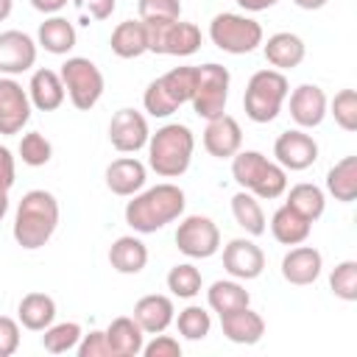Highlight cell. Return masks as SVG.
<instances>
[{"instance_id": "1", "label": "cell", "mask_w": 357, "mask_h": 357, "mask_svg": "<svg viewBox=\"0 0 357 357\" xmlns=\"http://www.w3.org/2000/svg\"><path fill=\"white\" fill-rule=\"evenodd\" d=\"M187 206V195L178 184L162 181L156 187L139 190L131 195V201L126 204V223L139 231V234H153L159 229H165L167 223L178 220L184 215Z\"/></svg>"}, {"instance_id": "2", "label": "cell", "mask_w": 357, "mask_h": 357, "mask_svg": "<svg viewBox=\"0 0 357 357\" xmlns=\"http://www.w3.org/2000/svg\"><path fill=\"white\" fill-rule=\"evenodd\" d=\"M59 201L47 190H28L14 212V226L11 234L20 248L36 251L42 248L59 229Z\"/></svg>"}, {"instance_id": "3", "label": "cell", "mask_w": 357, "mask_h": 357, "mask_svg": "<svg viewBox=\"0 0 357 357\" xmlns=\"http://www.w3.org/2000/svg\"><path fill=\"white\" fill-rule=\"evenodd\" d=\"M148 165L162 178H178L190 170L195 137L184 123H167L148 137Z\"/></svg>"}, {"instance_id": "4", "label": "cell", "mask_w": 357, "mask_h": 357, "mask_svg": "<svg viewBox=\"0 0 357 357\" xmlns=\"http://www.w3.org/2000/svg\"><path fill=\"white\" fill-rule=\"evenodd\" d=\"M231 178L262 201H273L287 192V170L279 162H271L259 151L240 148L231 156Z\"/></svg>"}, {"instance_id": "5", "label": "cell", "mask_w": 357, "mask_h": 357, "mask_svg": "<svg viewBox=\"0 0 357 357\" xmlns=\"http://www.w3.org/2000/svg\"><path fill=\"white\" fill-rule=\"evenodd\" d=\"M290 84L284 78V73L268 67V70H257L248 84H245V95H243V109L245 117L251 123H271L279 117L284 100H287Z\"/></svg>"}, {"instance_id": "6", "label": "cell", "mask_w": 357, "mask_h": 357, "mask_svg": "<svg viewBox=\"0 0 357 357\" xmlns=\"http://www.w3.org/2000/svg\"><path fill=\"white\" fill-rule=\"evenodd\" d=\"M209 39L218 50L231 53V56H245L251 50H257L265 42L262 25L245 14H234V11H223L215 14L209 22Z\"/></svg>"}, {"instance_id": "7", "label": "cell", "mask_w": 357, "mask_h": 357, "mask_svg": "<svg viewBox=\"0 0 357 357\" xmlns=\"http://www.w3.org/2000/svg\"><path fill=\"white\" fill-rule=\"evenodd\" d=\"M59 75H61V84H64V92H67L70 103H73L78 112H89V109L103 98L106 81H103L100 67H98L92 59L70 56V59L61 64Z\"/></svg>"}, {"instance_id": "8", "label": "cell", "mask_w": 357, "mask_h": 357, "mask_svg": "<svg viewBox=\"0 0 357 357\" xmlns=\"http://www.w3.org/2000/svg\"><path fill=\"white\" fill-rule=\"evenodd\" d=\"M148 53L159 56H192L201 47V28L184 20H156L145 22Z\"/></svg>"}, {"instance_id": "9", "label": "cell", "mask_w": 357, "mask_h": 357, "mask_svg": "<svg viewBox=\"0 0 357 357\" xmlns=\"http://www.w3.org/2000/svg\"><path fill=\"white\" fill-rule=\"evenodd\" d=\"M229 86H231V75L223 64H201L198 67V78H195V92H192V112L204 120H215L220 114H226V103H229Z\"/></svg>"}, {"instance_id": "10", "label": "cell", "mask_w": 357, "mask_h": 357, "mask_svg": "<svg viewBox=\"0 0 357 357\" xmlns=\"http://www.w3.org/2000/svg\"><path fill=\"white\" fill-rule=\"evenodd\" d=\"M176 248L190 259H209L220 248V229L206 215H187L176 229Z\"/></svg>"}, {"instance_id": "11", "label": "cell", "mask_w": 357, "mask_h": 357, "mask_svg": "<svg viewBox=\"0 0 357 357\" xmlns=\"http://www.w3.org/2000/svg\"><path fill=\"white\" fill-rule=\"evenodd\" d=\"M151 128L142 112L137 109H117L109 120V142L120 153H137L148 145Z\"/></svg>"}, {"instance_id": "12", "label": "cell", "mask_w": 357, "mask_h": 357, "mask_svg": "<svg viewBox=\"0 0 357 357\" xmlns=\"http://www.w3.org/2000/svg\"><path fill=\"white\" fill-rule=\"evenodd\" d=\"M31 109L28 89L11 75H0V134H20L31 120Z\"/></svg>"}, {"instance_id": "13", "label": "cell", "mask_w": 357, "mask_h": 357, "mask_svg": "<svg viewBox=\"0 0 357 357\" xmlns=\"http://www.w3.org/2000/svg\"><path fill=\"white\" fill-rule=\"evenodd\" d=\"M273 156L284 170H307L315 165L318 159V142L301 131V128H290L282 131L273 142Z\"/></svg>"}, {"instance_id": "14", "label": "cell", "mask_w": 357, "mask_h": 357, "mask_svg": "<svg viewBox=\"0 0 357 357\" xmlns=\"http://www.w3.org/2000/svg\"><path fill=\"white\" fill-rule=\"evenodd\" d=\"M223 268H226V273L231 279L251 282V279L262 276V271H265V254H262V248L254 240L234 237L223 248Z\"/></svg>"}, {"instance_id": "15", "label": "cell", "mask_w": 357, "mask_h": 357, "mask_svg": "<svg viewBox=\"0 0 357 357\" xmlns=\"http://www.w3.org/2000/svg\"><path fill=\"white\" fill-rule=\"evenodd\" d=\"M36 64V42L17 28L0 31V75H20Z\"/></svg>"}, {"instance_id": "16", "label": "cell", "mask_w": 357, "mask_h": 357, "mask_svg": "<svg viewBox=\"0 0 357 357\" xmlns=\"http://www.w3.org/2000/svg\"><path fill=\"white\" fill-rule=\"evenodd\" d=\"M290 98V117L298 128H318L326 117V95L318 84H298L293 92H287Z\"/></svg>"}, {"instance_id": "17", "label": "cell", "mask_w": 357, "mask_h": 357, "mask_svg": "<svg viewBox=\"0 0 357 357\" xmlns=\"http://www.w3.org/2000/svg\"><path fill=\"white\" fill-rule=\"evenodd\" d=\"M204 148L215 159H231L243 148V128L231 114H220L215 120H206L204 128Z\"/></svg>"}, {"instance_id": "18", "label": "cell", "mask_w": 357, "mask_h": 357, "mask_svg": "<svg viewBox=\"0 0 357 357\" xmlns=\"http://www.w3.org/2000/svg\"><path fill=\"white\" fill-rule=\"evenodd\" d=\"M324 271V257L318 248L312 245H296L290 248L284 257H282V276L284 282L296 284V287H304V284H312Z\"/></svg>"}, {"instance_id": "19", "label": "cell", "mask_w": 357, "mask_h": 357, "mask_svg": "<svg viewBox=\"0 0 357 357\" xmlns=\"http://www.w3.org/2000/svg\"><path fill=\"white\" fill-rule=\"evenodd\" d=\"M220 329H223L226 340H231L237 346H254L265 335V318L257 310H251V304H248V307L220 315Z\"/></svg>"}, {"instance_id": "20", "label": "cell", "mask_w": 357, "mask_h": 357, "mask_svg": "<svg viewBox=\"0 0 357 357\" xmlns=\"http://www.w3.org/2000/svg\"><path fill=\"white\" fill-rule=\"evenodd\" d=\"M262 53H265V61L284 73V70H293L304 61L307 56V45L298 33H290V31H279L273 36H268V42H262Z\"/></svg>"}, {"instance_id": "21", "label": "cell", "mask_w": 357, "mask_h": 357, "mask_svg": "<svg viewBox=\"0 0 357 357\" xmlns=\"http://www.w3.org/2000/svg\"><path fill=\"white\" fill-rule=\"evenodd\" d=\"M131 318L139 324V329H142L145 335H159V332H165V329L173 324L176 307H173L170 296L148 293V296H142V298L134 304V315H131Z\"/></svg>"}, {"instance_id": "22", "label": "cell", "mask_w": 357, "mask_h": 357, "mask_svg": "<svg viewBox=\"0 0 357 357\" xmlns=\"http://www.w3.org/2000/svg\"><path fill=\"white\" fill-rule=\"evenodd\" d=\"M145 178H148V167L137 156H120L106 167V187L123 198H131L134 192H139L145 187Z\"/></svg>"}, {"instance_id": "23", "label": "cell", "mask_w": 357, "mask_h": 357, "mask_svg": "<svg viewBox=\"0 0 357 357\" xmlns=\"http://www.w3.org/2000/svg\"><path fill=\"white\" fill-rule=\"evenodd\" d=\"M28 98H31V106L39 109V112H56L67 92H64V84H61V75L56 70H47V67H39L33 70L31 81H28Z\"/></svg>"}, {"instance_id": "24", "label": "cell", "mask_w": 357, "mask_h": 357, "mask_svg": "<svg viewBox=\"0 0 357 357\" xmlns=\"http://www.w3.org/2000/svg\"><path fill=\"white\" fill-rule=\"evenodd\" d=\"M103 332H106L112 357H137V354H142L145 332L139 329V324H137L131 315H120V318H114Z\"/></svg>"}, {"instance_id": "25", "label": "cell", "mask_w": 357, "mask_h": 357, "mask_svg": "<svg viewBox=\"0 0 357 357\" xmlns=\"http://www.w3.org/2000/svg\"><path fill=\"white\" fill-rule=\"evenodd\" d=\"M109 265L123 276H137L148 265V248L139 237L123 234L109 248Z\"/></svg>"}, {"instance_id": "26", "label": "cell", "mask_w": 357, "mask_h": 357, "mask_svg": "<svg viewBox=\"0 0 357 357\" xmlns=\"http://www.w3.org/2000/svg\"><path fill=\"white\" fill-rule=\"evenodd\" d=\"M17 321L31 332H45L56 321V301L47 293H25L17 304Z\"/></svg>"}, {"instance_id": "27", "label": "cell", "mask_w": 357, "mask_h": 357, "mask_svg": "<svg viewBox=\"0 0 357 357\" xmlns=\"http://www.w3.org/2000/svg\"><path fill=\"white\" fill-rule=\"evenodd\" d=\"M75 42H78L75 25L67 22V20L59 17V14L47 17V20L39 25V31H36V45L45 47V50L53 53V56H67V53L75 47Z\"/></svg>"}, {"instance_id": "28", "label": "cell", "mask_w": 357, "mask_h": 357, "mask_svg": "<svg viewBox=\"0 0 357 357\" xmlns=\"http://www.w3.org/2000/svg\"><path fill=\"white\" fill-rule=\"evenodd\" d=\"M112 53L117 59H139L142 53H148V33H145V22L142 20H123L112 36H109Z\"/></svg>"}, {"instance_id": "29", "label": "cell", "mask_w": 357, "mask_h": 357, "mask_svg": "<svg viewBox=\"0 0 357 357\" xmlns=\"http://www.w3.org/2000/svg\"><path fill=\"white\" fill-rule=\"evenodd\" d=\"M310 231H312V223L307 218H301L296 209H290L287 204H282L271 215V234L282 245H298L310 237Z\"/></svg>"}, {"instance_id": "30", "label": "cell", "mask_w": 357, "mask_h": 357, "mask_svg": "<svg viewBox=\"0 0 357 357\" xmlns=\"http://www.w3.org/2000/svg\"><path fill=\"white\" fill-rule=\"evenodd\" d=\"M206 304L209 310H215L218 315H226L231 310L248 307L251 304V293L240 284V279H218L209 284L206 290Z\"/></svg>"}, {"instance_id": "31", "label": "cell", "mask_w": 357, "mask_h": 357, "mask_svg": "<svg viewBox=\"0 0 357 357\" xmlns=\"http://www.w3.org/2000/svg\"><path fill=\"white\" fill-rule=\"evenodd\" d=\"M326 192L340 204H351L357 198V156H343L329 167Z\"/></svg>"}, {"instance_id": "32", "label": "cell", "mask_w": 357, "mask_h": 357, "mask_svg": "<svg viewBox=\"0 0 357 357\" xmlns=\"http://www.w3.org/2000/svg\"><path fill=\"white\" fill-rule=\"evenodd\" d=\"M231 215H234V220H237V226L245 231V234H251V237H259V234H265V212H262V206H259V198L257 195H251L248 190H240V192H234L231 195Z\"/></svg>"}, {"instance_id": "33", "label": "cell", "mask_w": 357, "mask_h": 357, "mask_svg": "<svg viewBox=\"0 0 357 357\" xmlns=\"http://www.w3.org/2000/svg\"><path fill=\"white\" fill-rule=\"evenodd\" d=\"M290 209H296L301 218H307L310 223H315L324 209H326V195L318 184H310V181H301L296 187H290L287 192V201H284Z\"/></svg>"}, {"instance_id": "34", "label": "cell", "mask_w": 357, "mask_h": 357, "mask_svg": "<svg viewBox=\"0 0 357 357\" xmlns=\"http://www.w3.org/2000/svg\"><path fill=\"white\" fill-rule=\"evenodd\" d=\"M195 78H198V67H173L165 75H159L156 81L162 84V89L167 92V98L176 106H184L192 100L195 92Z\"/></svg>"}, {"instance_id": "35", "label": "cell", "mask_w": 357, "mask_h": 357, "mask_svg": "<svg viewBox=\"0 0 357 357\" xmlns=\"http://www.w3.org/2000/svg\"><path fill=\"white\" fill-rule=\"evenodd\" d=\"M204 287V279H201V271L192 265V262H178L167 271V290L178 298H195Z\"/></svg>"}, {"instance_id": "36", "label": "cell", "mask_w": 357, "mask_h": 357, "mask_svg": "<svg viewBox=\"0 0 357 357\" xmlns=\"http://www.w3.org/2000/svg\"><path fill=\"white\" fill-rule=\"evenodd\" d=\"M81 324H75V321H61V324H50L47 329H45V335H42V346H45V351H50V354H67V351H73L75 346H78V340H81Z\"/></svg>"}, {"instance_id": "37", "label": "cell", "mask_w": 357, "mask_h": 357, "mask_svg": "<svg viewBox=\"0 0 357 357\" xmlns=\"http://www.w3.org/2000/svg\"><path fill=\"white\" fill-rule=\"evenodd\" d=\"M173 321L178 326V335L187 337V340H204L209 335V329H212V315L198 304L184 307L178 312V318H173Z\"/></svg>"}, {"instance_id": "38", "label": "cell", "mask_w": 357, "mask_h": 357, "mask_svg": "<svg viewBox=\"0 0 357 357\" xmlns=\"http://www.w3.org/2000/svg\"><path fill=\"white\" fill-rule=\"evenodd\" d=\"M17 151H20V159H22L28 167H42V165H47L50 156H53V145H50V139H47L45 134H39V131H28V134H22Z\"/></svg>"}, {"instance_id": "39", "label": "cell", "mask_w": 357, "mask_h": 357, "mask_svg": "<svg viewBox=\"0 0 357 357\" xmlns=\"http://www.w3.org/2000/svg\"><path fill=\"white\" fill-rule=\"evenodd\" d=\"M329 287L340 301H357V262L343 259L329 273Z\"/></svg>"}, {"instance_id": "40", "label": "cell", "mask_w": 357, "mask_h": 357, "mask_svg": "<svg viewBox=\"0 0 357 357\" xmlns=\"http://www.w3.org/2000/svg\"><path fill=\"white\" fill-rule=\"evenodd\" d=\"M326 112L335 117V123L343 131H357V92L354 89H340L326 106Z\"/></svg>"}, {"instance_id": "41", "label": "cell", "mask_w": 357, "mask_h": 357, "mask_svg": "<svg viewBox=\"0 0 357 357\" xmlns=\"http://www.w3.org/2000/svg\"><path fill=\"white\" fill-rule=\"evenodd\" d=\"M137 14L142 22L181 20V0H137Z\"/></svg>"}, {"instance_id": "42", "label": "cell", "mask_w": 357, "mask_h": 357, "mask_svg": "<svg viewBox=\"0 0 357 357\" xmlns=\"http://www.w3.org/2000/svg\"><path fill=\"white\" fill-rule=\"evenodd\" d=\"M142 106L151 117H170L173 112H178V106L167 98V92L162 89V84L153 78L148 86H145V95H142Z\"/></svg>"}, {"instance_id": "43", "label": "cell", "mask_w": 357, "mask_h": 357, "mask_svg": "<svg viewBox=\"0 0 357 357\" xmlns=\"http://www.w3.org/2000/svg\"><path fill=\"white\" fill-rule=\"evenodd\" d=\"M75 351H78V357H112V349H109L103 329H92L89 335H81Z\"/></svg>"}, {"instance_id": "44", "label": "cell", "mask_w": 357, "mask_h": 357, "mask_svg": "<svg viewBox=\"0 0 357 357\" xmlns=\"http://www.w3.org/2000/svg\"><path fill=\"white\" fill-rule=\"evenodd\" d=\"M145 357H181V343L173 335H153V340H148L142 346Z\"/></svg>"}, {"instance_id": "45", "label": "cell", "mask_w": 357, "mask_h": 357, "mask_svg": "<svg viewBox=\"0 0 357 357\" xmlns=\"http://www.w3.org/2000/svg\"><path fill=\"white\" fill-rule=\"evenodd\" d=\"M20 349V321L0 315V357H11Z\"/></svg>"}, {"instance_id": "46", "label": "cell", "mask_w": 357, "mask_h": 357, "mask_svg": "<svg viewBox=\"0 0 357 357\" xmlns=\"http://www.w3.org/2000/svg\"><path fill=\"white\" fill-rule=\"evenodd\" d=\"M75 3V8L81 11V14H86L89 20H109L112 17V11H114V6H117V0H73Z\"/></svg>"}, {"instance_id": "47", "label": "cell", "mask_w": 357, "mask_h": 357, "mask_svg": "<svg viewBox=\"0 0 357 357\" xmlns=\"http://www.w3.org/2000/svg\"><path fill=\"white\" fill-rule=\"evenodd\" d=\"M17 181V165H14V156L6 145H0V190L8 192Z\"/></svg>"}, {"instance_id": "48", "label": "cell", "mask_w": 357, "mask_h": 357, "mask_svg": "<svg viewBox=\"0 0 357 357\" xmlns=\"http://www.w3.org/2000/svg\"><path fill=\"white\" fill-rule=\"evenodd\" d=\"M31 6L42 14H59L67 6V0H31Z\"/></svg>"}, {"instance_id": "49", "label": "cell", "mask_w": 357, "mask_h": 357, "mask_svg": "<svg viewBox=\"0 0 357 357\" xmlns=\"http://www.w3.org/2000/svg\"><path fill=\"white\" fill-rule=\"evenodd\" d=\"M234 3H237L243 11H254V14H257V11H268V8H273L279 0H234Z\"/></svg>"}, {"instance_id": "50", "label": "cell", "mask_w": 357, "mask_h": 357, "mask_svg": "<svg viewBox=\"0 0 357 357\" xmlns=\"http://www.w3.org/2000/svg\"><path fill=\"white\" fill-rule=\"evenodd\" d=\"M298 8H304V11H318V8H324L329 0H293Z\"/></svg>"}, {"instance_id": "51", "label": "cell", "mask_w": 357, "mask_h": 357, "mask_svg": "<svg viewBox=\"0 0 357 357\" xmlns=\"http://www.w3.org/2000/svg\"><path fill=\"white\" fill-rule=\"evenodd\" d=\"M11 8H14V0H0V22L11 17Z\"/></svg>"}, {"instance_id": "52", "label": "cell", "mask_w": 357, "mask_h": 357, "mask_svg": "<svg viewBox=\"0 0 357 357\" xmlns=\"http://www.w3.org/2000/svg\"><path fill=\"white\" fill-rule=\"evenodd\" d=\"M8 215V192H3L0 190V220Z\"/></svg>"}]
</instances>
